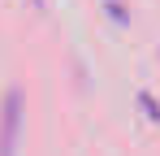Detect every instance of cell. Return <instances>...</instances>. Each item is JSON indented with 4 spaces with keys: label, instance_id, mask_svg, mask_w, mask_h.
I'll use <instances>...</instances> for the list:
<instances>
[{
    "label": "cell",
    "instance_id": "obj_1",
    "mask_svg": "<svg viewBox=\"0 0 160 156\" xmlns=\"http://www.w3.org/2000/svg\"><path fill=\"white\" fill-rule=\"evenodd\" d=\"M13 143H18V91H9V100H4V130H0V156H13Z\"/></svg>",
    "mask_w": 160,
    "mask_h": 156
}]
</instances>
